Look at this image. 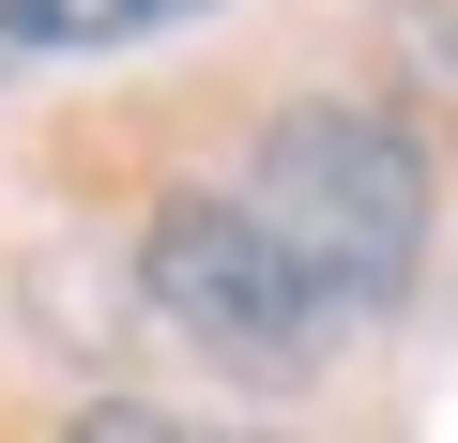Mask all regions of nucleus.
Wrapping results in <instances>:
<instances>
[{
	"label": "nucleus",
	"mask_w": 458,
	"mask_h": 443,
	"mask_svg": "<svg viewBox=\"0 0 458 443\" xmlns=\"http://www.w3.org/2000/svg\"><path fill=\"white\" fill-rule=\"evenodd\" d=\"M229 199H245L352 321L397 306L412 260H428V153H412L382 107H291V123H260V153H245Z\"/></svg>",
	"instance_id": "nucleus-1"
},
{
	"label": "nucleus",
	"mask_w": 458,
	"mask_h": 443,
	"mask_svg": "<svg viewBox=\"0 0 458 443\" xmlns=\"http://www.w3.org/2000/svg\"><path fill=\"white\" fill-rule=\"evenodd\" d=\"M138 276H153V306H168L229 382H306V367H336V337H352V306L260 230L245 199H168L153 245H138Z\"/></svg>",
	"instance_id": "nucleus-2"
},
{
	"label": "nucleus",
	"mask_w": 458,
	"mask_h": 443,
	"mask_svg": "<svg viewBox=\"0 0 458 443\" xmlns=\"http://www.w3.org/2000/svg\"><path fill=\"white\" fill-rule=\"evenodd\" d=\"M199 0H0V47H138Z\"/></svg>",
	"instance_id": "nucleus-3"
},
{
	"label": "nucleus",
	"mask_w": 458,
	"mask_h": 443,
	"mask_svg": "<svg viewBox=\"0 0 458 443\" xmlns=\"http://www.w3.org/2000/svg\"><path fill=\"white\" fill-rule=\"evenodd\" d=\"M62 443H183V428H168V413H138V397H107V413H77Z\"/></svg>",
	"instance_id": "nucleus-4"
},
{
	"label": "nucleus",
	"mask_w": 458,
	"mask_h": 443,
	"mask_svg": "<svg viewBox=\"0 0 458 443\" xmlns=\"http://www.w3.org/2000/svg\"><path fill=\"white\" fill-rule=\"evenodd\" d=\"M443 77H458V31H443Z\"/></svg>",
	"instance_id": "nucleus-5"
}]
</instances>
